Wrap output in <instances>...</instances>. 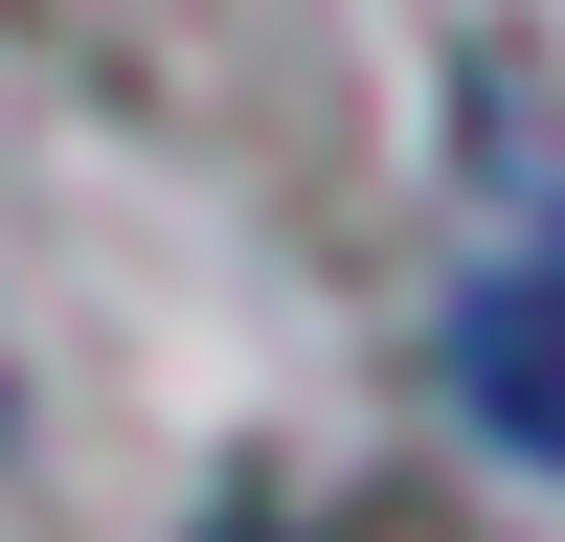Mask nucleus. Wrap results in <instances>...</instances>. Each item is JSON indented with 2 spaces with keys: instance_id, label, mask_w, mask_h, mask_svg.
<instances>
[{
  "instance_id": "f257e3e1",
  "label": "nucleus",
  "mask_w": 565,
  "mask_h": 542,
  "mask_svg": "<svg viewBox=\"0 0 565 542\" xmlns=\"http://www.w3.org/2000/svg\"><path fill=\"white\" fill-rule=\"evenodd\" d=\"M452 406H476L498 452H543V475H565V226H543V249H498L476 294H452Z\"/></svg>"
},
{
  "instance_id": "f03ea898",
  "label": "nucleus",
  "mask_w": 565,
  "mask_h": 542,
  "mask_svg": "<svg viewBox=\"0 0 565 542\" xmlns=\"http://www.w3.org/2000/svg\"><path fill=\"white\" fill-rule=\"evenodd\" d=\"M226 542H317V520H226Z\"/></svg>"
}]
</instances>
